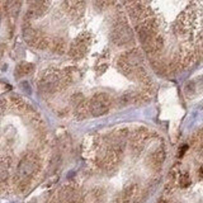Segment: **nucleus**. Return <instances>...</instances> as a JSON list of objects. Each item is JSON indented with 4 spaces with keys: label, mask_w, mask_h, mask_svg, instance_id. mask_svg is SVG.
<instances>
[{
    "label": "nucleus",
    "mask_w": 203,
    "mask_h": 203,
    "mask_svg": "<svg viewBox=\"0 0 203 203\" xmlns=\"http://www.w3.org/2000/svg\"><path fill=\"white\" fill-rule=\"evenodd\" d=\"M38 167H40V159L36 154L33 152H28L26 154L19 164H18V168H17V178L19 181H27L29 180L34 173L38 170Z\"/></svg>",
    "instance_id": "obj_1"
},
{
    "label": "nucleus",
    "mask_w": 203,
    "mask_h": 203,
    "mask_svg": "<svg viewBox=\"0 0 203 203\" xmlns=\"http://www.w3.org/2000/svg\"><path fill=\"white\" fill-rule=\"evenodd\" d=\"M89 103H90V114L94 117H100L109 110L110 97L105 93H98L91 98Z\"/></svg>",
    "instance_id": "obj_2"
},
{
    "label": "nucleus",
    "mask_w": 203,
    "mask_h": 203,
    "mask_svg": "<svg viewBox=\"0 0 203 203\" xmlns=\"http://www.w3.org/2000/svg\"><path fill=\"white\" fill-rule=\"evenodd\" d=\"M132 37H133V33H132L131 28L128 27L126 23L117 24L112 31V41L116 45H119V46L131 42Z\"/></svg>",
    "instance_id": "obj_3"
},
{
    "label": "nucleus",
    "mask_w": 203,
    "mask_h": 203,
    "mask_svg": "<svg viewBox=\"0 0 203 203\" xmlns=\"http://www.w3.org/2000/svg\"><path fill=\"white\" fill-rule=\"evenodd\" d=\"M88 46H89V34H86V33L80 34L78 38H75V41L72 42V45L70 47V51H69L70 56L75 60L81 59L86 53Z\"/></svg>",
    "instance_id": "obj_4"
},
{
    "label": "nucleus",
    "mask_w": 203,
    "mask_h": 203,
    "mask_svg": "<svg viewBox=\"0 0 203 203\" xmlns=\"http://www.w3.org/2000/svg\"><path fill=\"white\" fill-rule=\"evenodd\" d=\"M59 199L61 203H83L84 196L74 187H64L59 193Z\"/></svg>",
    "instance_id": "obj_5"
},
{
    "label": "nucleus",
    "mask_w": 203,
    "mask_h": 203,
    "mask_svg": "<svg viewBox=\"0 0 203 203\" xmlns=\"http://www.w3.org/2000/svg\"><path fill=\"white\" fill-rule=\"evenodd\" d=\"M41 37H42V34L40 33V32H37L34 28H32L31 26H26L24 28H23V38H24V41L28 43V45H31V46H37V43L40 42V40H41Z\"/></svg>",
    "instance_id": "obj_6"
},
{
    "label": "nucleus",
    "mask_w": 203,
    "mask_h": 203,
    "mask_svg": "<svg viewBox=\"0 0 203 203\" xmlns=\"http://www.w3.org/2000/svg\"><path fill=\"white\" fill-rule=\"evenodd\" d=\"M67 12L74 17H80L84 13V0H65Z\"/></svg>",
    "instance_id": "obj_7"
},
{
    "label": "nucleus",
    "mask_w": 203,
    "mask_h": 203,
    "mask_svg": "<svg viewBox=\"0 0 203 203\" xmlns=\"http://www.w3.org/2000/svg\"><path fill=\"white\" fill-rule=\"evenodd\" d=\"M117 161H118V152L113 149H109L102 159V165L105 169H110L116 167Z\"/></svg>",
    "instance_id": "obj_8"
},
{
    "label": "nucleus",
    "mask_w": 203,
    "mask_h": 203,
    "mask_svg": "<svg viewBox=\"0 0 203 203\" xmlns=\"http://www.w3.org/2000/svg\"><path fill=\"white\" fill-rule=\"evenodd\" d=\"M128 65H130L131 67H135V66H137L138 64H141V61H142V55H141V52L138 51V50H132V51H130L127 55H124V56L122 57Z\"/></svg>",
    "instance_id": "obj_9"
},
{
    "label": "nucleus",
    "mask_w": 203,
    "mask_h": 203,
    "mask_svg": "<svg viewBox=\"0 0 203 203\" xmlns=\"http://www.w3.org/2000/svg\"><path fill=\"white\" fill-rule=\"evenodd\" d=\"M89 113H90V103L86 100H83L80 104H78L75 107V116L78 119L86 118Z\"/></svg>",
    "instance_id": "obj_10"
},
{
    "label": "nucleus",
    "mask_w": 203,
    "mask_h": 203,
    "mask_svg": "<svg viewBox=\"0 0 203 203\" xmlns=\"http://www.w3.org/2000/svg\"><path fill=\"white\" fill-rule=\"evenodd\" d=\"M165 159V152L162 149H157L150 157V164L152 165L154 168H160Z\"/></svg>",
    "instance_id": "obj_11"
},
{
    "label": "nucleus",
    "mask_w": 203,
    "mask_h": 203,
    "mask_svg": "<svg viewBox=\"0 0 203 203\" xmlns=\"http://www.w3.org/2000/svg\"><path fill=\"white\" fill-rule=\"evenodd\" d=\"M34 70V66L29 62H22L17 66L15 69V75L17 76H24V75H28V74H31L32 71Z\"/></svg>",
    "instance_id": "obj_12"
},
{
    "label": "nucleus",
    "mask_w": 203,
    "mask_h": 203,
    "mask_svg": "<svg viewBox=\"0 0 203 203\" xmlns=\"http://www.w3.org/2000/svg\"><path fill=\"white\" fill-rule=\"evenodd\" d=\"M51 48L57 53H64L66 50V43L62 38H55L51 41Z\"/></svg>",
    "instance_id": "obj_13"
},
{
    "label": "nucleus",
    "mask_w": 203,
    "mask_h": 203,
    "mask_svg": "<svg viewBox=\"0 0 203 203\" xmlns=\"http://www.w3.org/2000/svg\"><path fill=\"white\" fill-rule=\"evenodd\" d=\"M8 168L9 164L5 160L0 161V181H4L8 178Z\"/></svg>",
    "instance_id": "obj_14"
},
{
    "label": "nucleus",
    "mask_w": 203,
    "mask_h": 203,
    "mask_svg": "<svg viewBox=\"0 0 203 203\" xmlns=\"http://www.w3.org/2000/svg\"><path fill=\"white\" fill-rule=\"evenodd\" d=\"M191 184V176H189V174H181L180 176H179V186L181 187V188H186V187H188Z\"/></svg>",
    "instance_id": "obj_15"
},
{
    "label": "nucleus",
    "mask_w": 203,
    "mask_h": 203,
    "mask_svg": "<svg viewBox=\"0 0 203 203\" xmlns=\"http://www.w3.org/2000/svg\"><path fill=\"white\" fill-rule=\"evenodd\" d=\"M187 150H188V146H187V145L181 146V147H180V150H179V152H178V156H179V157H181V156L184 155V152H186Z\"/></svg>",
    "instance_id": "obj_16"
},
{
    "label": "nucleus",
    "mask_w": 203,
    "mask_h": 203,
    "mask_svg": "<svg viewBox=\"0 0 203 203\" xmlns=\"http://www.w3.org/2000/svg\"><path fill=\"white\" fill-rule=\"evenodd\" d=\"M37 2H41V0H28V4L31 5V4H34V3H37Z\"/></svg>",
    "instance_id": "obj_17"
}]
</instances>
